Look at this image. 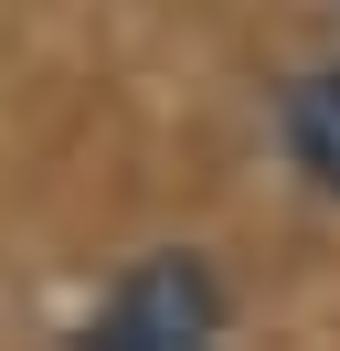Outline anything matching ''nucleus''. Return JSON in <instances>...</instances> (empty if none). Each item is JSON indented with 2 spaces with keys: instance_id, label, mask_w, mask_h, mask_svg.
Here are the masks:
<instances>
[{
  "instance_id": "nucleus-1",
  "label": "nucleus",
  "mask_w": 340,
  "mask_h": 351,
  "mask_svg": "<svg viewBox=\"0 0 340 351\" xmlns=\"http://www.w3.org/2000/svg\"><path fill=\"white\" fill-rule=\"evenodd\" d=\"M223 319H234L223 277H212L202 256H138L96 298L85 341H106V351H191V341H223Z\"/></svg>"
},
{
  "instance_id": "nucleus-2",
  "label": "nucleus",
  "mask_w": 340,
  "mask_h": 351,
  "mask_svg": "<svg viewBox=\"0 0 340 351\" xmlns=\"http://www.w3.org/2000/svg\"><path fill=\"white\" fill-rule=\"evenodd\" d=\"M287 160H298L308 192L340 202V53H330V64H308V75L287 86Z\"/></svg>"
}]
</instances>
